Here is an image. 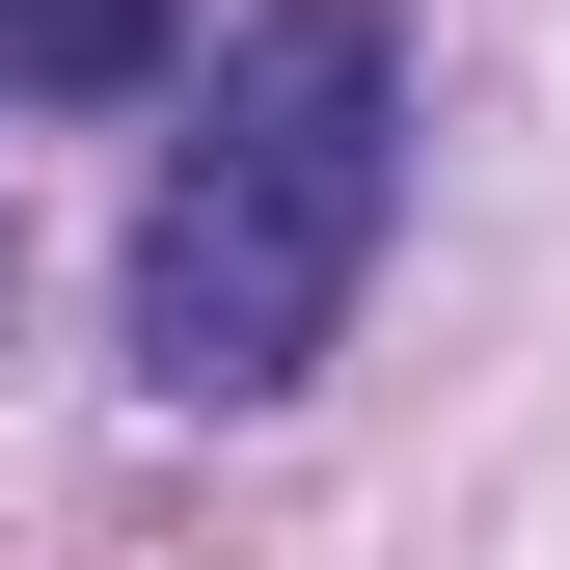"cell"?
I'll return each mask as SVG.
<instances>
[{
	"instance_id": "cell-2",
	"label": "cell",
	"mask_w": 570,
	"mask_h": 570,
	"mask_svg": "<svg viewBox=\"0 0 570 570\" xmlns=\"http://www.w3.org/2000/svg\"><path fill=\"white\" fill-rule=\"evenodd\" d=\"M0 82L28 109H136V82H190V0H0Z\"/></svg>"
},
{
	"instance_id": "cell-1",
	"label": "cell",
	"mask_w": 570,
	"mask_h": 570,
	"mask_svg": "<svg viewBox=\"0 0 570 570\" xmlns=\"http://www.w3.org/2000/svg\"><path fill=\"white\" fill-rule=\"evenodd\" d=\"M381 218H407V28L381 0H272V28H218L164 190H136L109 353L164 407H299L353 353V299H381Z\"/></svg>"
}]
</instances>
